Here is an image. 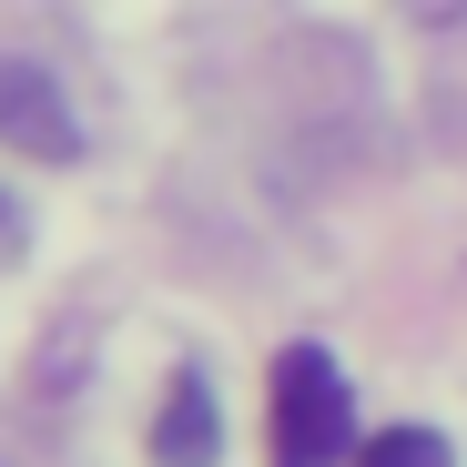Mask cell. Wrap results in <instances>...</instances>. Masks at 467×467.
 I'll return each instance as SVG.
<instances>
[{"label": "cell", "instance_id": "cell-1", "mask_svg": "<svg viewBox=\"0 0 467 467\" xmlns=\"http://www.w3.org/2000/svg\"><path fill=\"white\" fill-rule=\"evenodd\" d=\"M356 457V386L326 346L275 356V467H346Z\"/></svg>", "mask_w": 467, "mask_h": 467}, {"label": "cell", "instance_id": "cell-2", "mask_svg": "<svg viewBox=\"0 0 467 467\" xmlns=\"http://www.w3.org/2000/svg\"><path fill=\"white\" fill-rule=\"evenodd\" d=\"M0 142L31 152V163H82V122H71V102L51 92V71L0 61Z\"/></svg>", "mask_w": 467, "mask_h": 467}, {"label": "cell", "instance_id": "cell-3", "mask_svg": "<svg viewBox=\"0 0 467 467\" xmlns=\"http://www.w3.org/2000/svg\"><path fill=\"white\" fill-rule=\"evenodd\" d=\"M213 457H223L213 386L183 366V376H173V397H163V417H152V467H213Z\"/></svg>", "mask_w": 467, "mask_h": 467}, {"label": "cell", "instance_id": "cell-4", "mask_svg": "<svg viewBox=\"0 0 467 467\" xmlns=\"http://www.w3.org/2000/svg\"><path fill=\"white\" fill-rule=\"evenodd\" d=\"M356 467H457V447H447L437 427H386V437L356 447Z\"/></svg>", "mask_w": 467, "mask_h": 467}, {"label": "cell", "instance_id": "cell-5", "mask_svg": "<svg viewBox=\"0 0 467 467\" xmlns=\"http://www.w3.org/2000/svg\"><path fill=\"white\" fill-rule=\"evenodd\" d=\"M21 244H31V213H21V203H11V193H0V265H11V254H21Z\"/></svg>", "mask_w": 467, "mask_h": 467}]
</instances>
